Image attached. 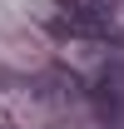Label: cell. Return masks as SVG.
Here are the masks:
<instances>
[{
	"instance_id": "cell-1",
	"label": "cell",
	"mask_w": 124,
	"mask_h": 129,
	"mask_svg": "<svg viewBox=\"0 0 124 129\" xmlns=\"http://www.w3.org/2000/svg\"><path fill=\"white\" fill-rule=\"evenodd\" d=\"M114 0H55V35H70V40H104L114 30Z\"/></svg>"
}]
</instances>
